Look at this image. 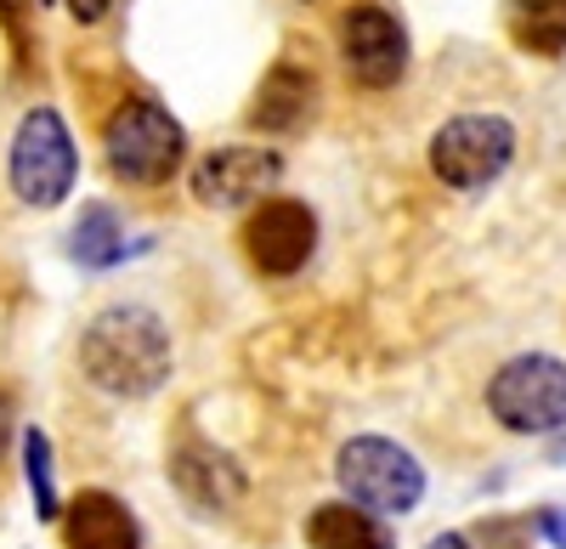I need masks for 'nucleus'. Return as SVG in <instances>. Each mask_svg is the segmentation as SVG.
Returning <instances> with one entry per match:
<instances>
[{
  "instance_id": "f257e3e1",
  "label": "nucleus",
  "mask_w": 566,
  "mask_h": 549,
  "mask_svg": "<svg viewBox=\"0 0 566 549\" xmlns=\"http://www.w3.org/2000/svg\"><path fill=\"white\" fill-rule=\"evenodd\" d=\"M170 329L148 306H103L80 329V369L108 397H154L170 380Z\"/></svg>"
},
{
  "instance_id": "f03ea898",
  "label": "nucleus",
  "mask_w": 566,
  "mask_h": 549,
  "mask_svg": "<svg viewBox=\"0 0 566 549\" xmlns=\"http://www.w3.org/2000/svg\"><path fill=\"white\" fill-rule=\"evenodd\" d=\"M7 176H12V193L34 210H57L74 193V176H80V148H74V130L52 103H34L18 130H12V154H7Z\"/></svg>"
},
{
  "instance_id": "7ed1b4c3",
  "label": "nucleus",
  "mask_w": 566,
  "mask_h": 549,
  "mask_svg": "<svg viewBox=\"0 0 566 549\" xmlns=\"http://www.w3.org/2000/svg\"><path fill=\"white\" fill-rule=\"evenodd\" d=\"M335 482L368 516H408L424 498V465L391 436H352L335 453Z\"/></svg>"
},
{
  "instance_id": "20e7f679",
  "label": "nucleus",
  "mask_w": 566,
  "mask_h": 549,
  "mask_svg": "<svg viewBox=\"0 0 566 549\" xmlns=\"http://www.w3.org/2000/svg\"><path fill=\"white\" fill-rule=\"evenodd\" d=\"M103 148H108L114 176L136 181V188H159L187 159V130L154 97H125L103 125Z\"/></svg>"
},
{
  "instance_id": "39448f33",
  "label": "nucleus",
  "mask_w": 566,
  "mask_h": 549,
  "mask_svg": "<svg viewBox=\"0 0 566 549\" xmlns=\"http://www.w3.org/2000/svg\"><path fill=\"white\" fill-rule=\"evenodd\" d=\"M493 420L515 436H544L566 425V362L549 351H522L488 380Z\"/></svg>"
},
{
  "instance_id": "423d86ee",
  "label": "nucleus",
  "mask_w": 566,
  "mask_h": 549,
  "mask_svg": "<svg viewBox=\"0 0 566 549\" xmlns=\"http://www.w3.org/2000/svg\"><path fill=\"white\" fill-rule=\"evenodd\" d=\"M515 159V125L504 114H459L431 136V170L453 193H482Z\"/></svg>"
},
{
  "instance_id": "0eeeda50",
  "label": "nucleus",
  "mask_w": 566,
  "mask_h": 549,
  "mask_svg": "<svg viewBox=\"0 0 566 549\" xmlns=\"http://www.w3.org/2000/svg\"><path fill=\"white\" fill-rule=\"evenodd\" d=\"M340 63L357 85L391 91L408 74V29L386 7H374V0L346 7L340 12Z\"/></svg>"
},
{
  "instance_id": "6e6552de",
  "label": "nucleus",
  "mask_w": 566,
  "mask_h": 549,
  "mask_svg": "<svg viewBox=\"0 0 566 549\" xmlns=\"http://www.w3.org/2000/svg\"><path fill=\"white\" fill-rule=\"evenodd\" d=\"M317 250V215L301 199H261L244 221V255L266 278H295Z\"/></svg>"
},
{
  "instance_id": "1a4fd4ad",
  "label": "nucleus",
  "mask_w": 566,
  "mask_h": 549,
  "mask_svg": "<svg viewBox=\"0 0 566 549\" xmlns=\"http://www.w3.org/2000/svg\"><path fill=\"white\" fill-rule=\"evenodd\" d=\"M170 482H176V493L187 498V505L205 510V516L232 510V505H239V498L250 493L244 465L232 460L227 447L205 442V436H181V442L170 447Z\"/></svg>"
},
{
  "instance_id": "9d476101",
  "label": "nucleus",
  "mask_w": 566,
  "mask_h": 549,
  "mask_svg": "<svg viewBox=\"0 0 566 549\" xmlns=\"http://www.w3.org/2000/svg\"><path fill=\"white\" fill-rule=\"evenodd\" d=\"M277 176H283V159L272 148L227 142V148H216L193 165V199L210 204V210H232V204H250V199L272 193Z\"/></svg>"
},
{
  "instance_id": "9b49d317",
  "label": "nucleus",
  "mask_w": 566,
  "mask_h": 549,
  "mask_svg": "<svg viewBox=\"0 0 566 549\" xmlns=\"http://www.w3.org/2000/svg\"><path fill=\"white\" fill-rule=\"evenodd\" d=\"M57 521H63V543L69 549H142L136 516L119 505L114 493H103V487L74 493V505Z\"/></svg>"
},
{
  "instance_id": "f8f14e48",
  "label": "nucleus",
  "mask_w": 566,
  "mask_h": 549,
  "mask_svg": "<svg viewBox=\"0 0 566 549\" xmlns=\"http://www.w3.org/2000/svg\"><path fill=\"white\" fill-rule=\"evenodd\" d=\"M312 97H317V80H312V68H301L295 57H283V63H277L266 80H261L250 119H255L261 130H295V125L312 114Z\"/></svg>"
},
{
  "instance_id": "ddd939ff",
  "label": "nucleus",
  "mask_w": 566,
  "mask_h": 549,
  "mask_svg": "<svg viewBox=\"0 0 566 549\" xmlns=\"http://www.w3.org/2000/svg\"><path fill=\"white\" fill-rule=\"evenodd\" d=\"M306 543L312 549H397L391 527L380 516L346 505V498H340V505H317L306 516Z\"/></svg>"
},
{
  "instance_id": "4468645a",
  "label": "nucleus",
  "mask_w": 566,
  "mask_h": 549,
  "mask_svg": "<svg viewBox=\"0 0 566 549\" xmlns=\"http://www.w3.org/2000/svg\"><path fill=\"white\" fill-rule=\"evenodd\" d=\"M510 34L533 57H560L566 52V0H510L504 7Z\"/></svg>"
},
{
  "instance_id": "2eb2a0df",
  "label": "nucleus",
  "mask_w": 566,
  "mask_h": 549,
  "mask_svg": "<svg viewBox=\"0 0 566 549\" xmlns=\"http://www.w3.org/2000/svg\"><path fill=\"white\" fill-rule=\"evenodd\" d=\"M69 255H74L80 266H97V272H103V266H119V261L130 255L119 215H114L108 204H85L80 221H74V233H69Z\"/></svg>"
},
{
  "instance_id": "dca6fc26",
  "label": "nucleus",
  "mask_w": 566,
  "mask_h": 549,
  "mask_svg": "<svg viewBox=\"0 0 566 549\" xmlns=\"http://www.w3.org/2000/svg\"><path fill=\"white\" fill-rule=\"evenodd\" d=\"M23 482L34 493V516L57 521L63 516V505H57V465H52V436H45L40 425L23 431Z\"/></svg>"
},
{
  "instance_id": "f3484780",
  "label": "nucleus",
  "mask_w": 566,
  "mask_h": 549,
  "mask_svg": "<svg viewBox=\"0 0 566 549\" xmlns=\"http://www.w3.org/2000/svg\"><path fill=\"white\" fill-rule=\"evenodd\" d=\"M63 7H69V18H74V23H97V18L114 7V0H63Z\"/></svg>"
},
{
  "instance_id": "a211bd4d",
  "label": "nucleus",
  "mask_w": 566,
  "mask_h": 549,
  "mask_svg": "<svg viewBox=\"0 0 566 549\" xmlns=\"http://www.w3.org/2000/svg\"><path fill=\"white\" fill-rule=\"evenodd\" d=\"M12 425H18V414H12V397L0 391V453H7V442H12Z\"/></svg>"
},
{
  "instance_id": "6ab92c4d",
  "label": "nucleus",
  "mask_w": 566,
  "mask_h": 549,
  "mask_svg": "<svg viewBox=\"0 0 566 549\" xmlns=\"http://www.w3.org/2000/svg\"><path fill=\"white\" fill-rule=\"evenodd\" d=\"M23 12H29V0H0V23H7V29H18Z\"/></svg>"
},
{
  "instance_id": "aec40b11",
  "label": "nucleus",
  "mask_w": 566,
  "mask_h": 549,
  "mask_svg": "<svg viewBox=\"0 0 566 549\" xmlns=\"http://www.w3.org/2000/svg\"><path fill=\"white\" fill-rule=\"evenodd\" d=\"M424 549H470V543H464V532H437Z\"/></svg>"
},
{
  "instance_id": "412c9836",
  "label": "nucleus",
  "mask_w": 566,
  "mask_h": 549,
  "mask_svg": "<svg viewBox=\"0 0 566 549\" xmlns=\"http://www.w3.org/2000/svg\"><path fill=\"white\" fill-rule=\"evenodd\" d=\"M544 532H555V543H566V516H544Z\"/></svg>"
},
{
  "instance_id": "4be33fe9",
  "label": "nucleus",
  "mask_w": 566,
  "mask_h": 549,
  "mask_svg": "<svg viewBox=\"0 0 566 549\" xmlns=\"http://www.w3.org/2000/svg\"><path fill=\"white\" fill-rule=\"evenodd\" d=\"M45 7H52V0H45Z\"/></svg>"
}]
</instances>
